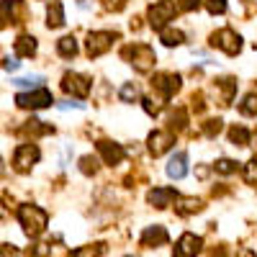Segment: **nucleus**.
Listing matches in <instances>:
<instances>
[{"label":"nucleus","instance_id":"nucleus-6","mask_svg":"<svg viewBox=\"0 0 257 257\" xmlns=\"http://www.w3.org/2000/svg\"><path fill=\"white\" fill-rule=\"evenodd\" d=\"M62 90L67 95H75V98H88V93H90V77L77 75V72H64Z\"/></svg>","mask_w":257,"mask_h":257},{"label":"nucleus","instance_id":"nucleus-41","mask_svg":"<svg viewBox=\"0 0 257 257\" xmlns=\"http://www.w3.org/2000/svg\"><path fill=\"white\" fill-rule=\"evenodd\" d=\"M237 257H257V254H254L252 249H239V252H237Z\"/></svg>","mask_w":257,"mask_h":257},{"label":"nucleus","instance_id":"nucleus-25","mask_svg":"<svg viewBox=\"0 0 257 257\" xmlns=\"http://www.w3.org/2000/svg\"><path fill=\"white\" fill-rule=\"evenodd\" d=\"M239 111H242L244 116H257V93L244 95V100L239 103Z\"/></svg>","mask_w":257,"mask_h":257},{"label":"nucleus","instance_id":"nucleus-18","mask_svg":"<svg viewBox=\"0 0 257 257\" xmlns=\"http://www.w3.org/2000/svg\"><path fill=\"white\" fill-rule=\"evenodd\" d=\"M13 49H16L18 57H34L36 54V39L34 36H18Z\"/></svg>","mask_w":257,"mask_h":257},{"label":"nucleus","instance_id":"nucleus-44","mask_svg":"<svg viewBox=\"0 0 257 257\" xmlns=\"http://www.w3.org/2000/svg\"><path fill=\"white\" fill-rule=\"evenodd\" d=\"M128 257H132V254H128Z\"/></svg>","mask_w":257,"mask_h":257},{"label":"nucleus","instance_id":"nucleus-30","mask_svg":"<svg viewBox=\"0 0 257 257\" xmlns=\"http://www.w3.org/2000/svg\"><path fill=\"white\" fill-rule=\"evenodd\" d=\"M216 173H221V175L237 173V162H234V160H219V162H216Z\"/></svg>","mask_w":257,"mask_h":257},{"label":"nucleus","instance_id":"nucleus-1","mask_svg":"<svg viewBox=\"0 0 257 257\" xmlns=\"http://www.w3.org/2000/svg\"><path fill=\"white\" fill-rule=\"evenodd\" d=\"M18 221H21V226H24L26 237L36 239V237H41V234H44V229H47V224H49V213H47L44 208L29 203V206H21V208H18Z\"/></svg>","mask_w":257,"mask_h":257},{"label":"nucleus","instance_id":"nucleus-5","mask_svg":"<svg viewBox=\"0 0 257 257\" xmlns=\"http://www.w3.org/2000/svg\"><path fill=\"white\" fill-rule=\"evenodd\" d=\"M211 44L219 47L221 52H226L229 57H234V54H239V49H242V36L237 31H231V29H221V31H216L211 36Z\"/></svg>","mask_w":257,"mask_h":257},{"label":"nucleus","instance_id":"nucleus-3","mask_svg":"<svg viewBox=\"0 0 257 257\" xmlns=\"http://www.w3.org/2000/svg\"><path fill=\"white\" fill-rule=\"evenodd\" d=\"M116 39H118V34H113V31H93L88 36V41H85V52H88V57H100L113 47Z\"/></svg>","mask_w":257,"mask_h":257},{"label":"nucleus","instance_id":"nucleus-28","mask_svg":"<svg viewBox=\"0 0 257 257\" xmlns=\"http://www.w3.org/2000/svg\"><path fill=\"white\" fill-rule=\"evenodd\" d=\"M118 95H121V100H123V103H134V100L139 98V88H137L134 82H126L123 88H121V93H118Z\"/></svg>","mask_w":257,"mask_h":257},{"label":"nucleus","instance_id":"nucleus-11","mask_svg":"<svg viewBox=\"0 0 257 257\" xmlns=\"http://www.w3.org/2000/svg\"><path fill=\"white\" fill-rule=\"evenodd\" d=\"M167 239H170L167 229H165V226H160V224H155V226H147V229H144V234H142V247L155 249V247L167 244Z\"/></svg>","mask_w":257,"mask_h":257},{"label":"nucleus","instance_id":"nucleus-12","mask_svg":"<svg viewBox=\"0 0 257 257\" xmlns=\"http://www.w3.org/2000/svg\"><path fill=\"white\" fill-rule=\"evenodd\" d=\"M173 144H175L173 132H152V134H149V152H152L155 157L165 155Z\"/></svg>","mask_w":257,"mask_h":257},{"label":"nucleus","instance_id":"nucleus-33","mask_svg":"<svg viewBox=\"0 0 257 257\" xmlns=\"http://www.w3.org/2000/svg\"><path fill=\"white\" fill-rule=\"evenodd\" d=\"M142 103H144V111H147L149 116H157V113H160V108H162L160 100H155V98H144Z\"/></svg>","mask_w":257,"mask_h":257},{"label":"nucleus","instance_id":"nucleus-38","mask_svg":"<svg viewBox=\"0 0 257 257\" xmlns=\"http://www.w3.org/2000/svg\"><path fill=\"white\" fill-rule=\"evenodd\" d=\"M0 257H18V249L13 244H0Z\"/></svg>","mask_w":257,"mask_h":257},{"label":"nucleus","instance_id":"nucleus-2","mask_svg":"<svg viewBox=\"0 0 257 257\" xmlns=\"http://www.w3.org/2000/svg\"><path fill=\"white\" fill-rule=\"evenodd\" d=\"M121 57L132 62L139 72H149V70L155 67V52H152V47H147V44L126 47V49L121 52Z\"/></svg>","mask_w":257,"mask_h":257},{"label":"nucleus","instance_id":"nucleus-35","mask_svg":"<svg viewBox=\"0 0 257 257\" xmlns=\"http://www.w3.org/2000/svg\"><path fill=\"white\" fill-rule=\"evenodd\" d=\"M52 252V247L49 244H36V247H31L29 249V257H47Z\"/></svg>","mask_w":257,"mask_h":257},{"label":"nucleus","instance_id":"nucleus-24","mask_svg":"<svg viewBox=\"0 0 257 257\" xmlns=\"http://www.w3.org/2000/svg\"><path fill=\"white\" fill-rule=\"evenodd\" d=\"M229 139H231L234 147H247L249 144V132H247V128H242V126H234L231 132H229Z\"/></svg>","mask_w":257,"mask_h":257},{"label":"nucleus","instance_id":"nucleus-36","mask_svg":"<svg viewBox=\"0 0 257 257\" xmlns=\"http://www.w3.org/2000/svg\"><path fill=\"white\" fill-rule=\"evenodd\" d=\"M198 6H201V0H180V3L175 6V8H180V11H198Z\"/></svg>","mask_w":257,"mask_h":257},{"label":"nucleus","instance_id":"nucleus-27","mask_svg":"<svg viewBox=\"0 0 257 257\" xmlns=\"http://www.w3.org/2000/svg\"><path fill=\"white\" fill-rule=\"evenodd\" d=\"M80 173H82V175H95V173H98V160H95L93 155L80 157Z\"/></svg>","mask_w":257,"mask_h":257},{"label":"nucleus","instance_id":"nucleus-26","mask_svg":"<svg viewBox=\"0 0 257 257\" xmlns=\"http://www.w3.org/2000/svg\"><path fill=\"white\" fill-rule=\"evenodd\" d=\"M24 132H29V134H54V126H44L41 121L31 118V121H26Z\"/></svg>","mask_w":257,"mask_h":257},{"label":"nucleus","instance_id":"nucleus-4","mask_svg":"<svg viewBox=\"0 0 257 257\" xmlns=\"http://www.w3.org/2000/svg\"><path fill=\"white\" fill-rule=\"evenodd\" d=\"M175 11L178 8L173 0H160V3H155L149 8V24H152V29H157V31L167 29V21H173Z\"/></svg>","mask_w":257,"mask_h":257},{"label":"nucleus","instance_id":"nucleus-13","mask_svg":"<svg viewBox=\"0 0 257 257\" xmlns=\"http://www.w3.org/2000/svg\"><path fill=\"white\" fill-rule=\"evenodd\" d=\"M98 152L105 160V165H118L123 160V147L116 144V142H108V139H100L98 142Z\"/></svg>","mask_w":257,"mask_h":257},{"label":"nucleus","instance_id":"nucleus-14","mask_svg":"<svg viewBox=\"0 0 257 257\" xmlns=\"http://www.w3.org/2000/svg\"><path fill=\"white\" fill-rule=\"evenodd\" d=\"M175 198H178V193L173 188H155V190H149V196H147V201L155 208H167Z\"/></svg>","mask_w":257,"mask_h":257},{"label":"nucleus","instance_id":"nucleus-7","mask_svg":"<svg viewBox=\"0 0 257 257\" xmlns=\"http://www.w3.org/2000/svg\"><path fill=\"white\" fill-rule=\"evenodd\" d=\"M16 103H18V108H47V105L54 103V98H52L49 90L39 88L34 93H18L16 95Z\"/></svg>","mask_w":257,"mask_h":257},{"label":"nucleus","instance_id":"nucleus-29","mask_svg":"<svg viewBox=\"0 0 257 257\" xmlns=\"http://www.w3.org/2000/svg\"><path fill=\"white\" fill-rule=\"evenodd\" d=\"M244 180L249 185H257V157H252L247 165H244Z\"/></svg>","mask_w":257,"mask_h":257},{"label":"nucleus","instance_id":"nucleus-15","mask_svg":"<svg viewBox=\"0 0 257 257\" xmlns=\"http://www.w3.org/2000/svg\"><path fill=\"white\" fill-rule=\"evenodd\" d=\"M167 175L173 180H183L188 175V155L185 152H178L175 157H170L167 162Z\"/></svg>","mask_w":257,"mask_h":257},{"label":"nucleus","instance_id":"nucleus-37","mask_svg":"<svg viewBox=\"0 0 257 257\" xmlns=\"http://www.w3.org/2000/svg\"><path fill=\"white\" fill-rule=\"evenodd\" d=\"M103 6L108 8V11H123V6H126V0H103Z\"/></svg>","mask_w":257,"mask_h":257},{"label":"nucleus","instance_id":"nucleus-9","mask_svg":"<svg viewBox=\"0 0 257 257\" xmlns=\"http://www.w3.org/2000/svg\"><path fill=\"white\" fill-rule=\"evenodd\" d=\"M152 88L167 100L170 95H175L180 90V75H175V72H157L152 77Z\"/></svg>","mask_w":257,"mask_h":257},{"label":"nucleus","instance_id":"nucleus-40","mask_svg":"<svg viewBox=\"0 0 257 257\" xmlns=\"http://www.w3.org/2000/svg\"><path fill=\"white\" fill-rule=\"evenodd\" d=\"M193 108H196V111H203V95H201V93L193 95Z\"/></svg>","mask_w":257,"mask_h":257},{"label":"nucleus","instance_id":"nucleus-19","mask_svg":"<svg viewBox=\"0 0 257 257\" xmlns=\"http://www.w3.org/2000/svg\"><path fill=\"white\" fill-rule=\"evenodd\" d=\"M47 24H49V29H59L62 24H64V8H62V3L59 0H52L49 3V8H47Z\"/></svg>","mask_w":257,"mask_h":257},{"label":"nucleus","instance_id":"nucleus-8","mask_svg":"<svg viewBox=\"0 0 257 257\" xmlns=\"http://www.w3.org/2000/svg\"><path fill=\"white\" fill-rule=\"evenodd\" d=\"M39 157H41V152H39V147H36V144H21V147L16 149L13 165H16L18 173H29V170L39 162Z\"/></svg>","mask_w":257,"mask_h":257},{"label":"nucleus","instance_id":"nucleus-32","mask_svg":"<svg viewBox=\"0 0 257 257\" xmlns=\"http://www.w3.org/2000/svg\"><path fill=\"white\" fill-rule=\"evenodd\" d=\"M206 8H208V13H226V0H206Z\"/></svg>","mask_w":257,"mask_h":257},{"label":"nucleus","instance_id":"nucleus-10","mask_svg":"<svg viewBox=\"0 0 257 257\" xmlns=\"http://www.w3.org/2000/svg\"><path fill=\"white\" fill-rule=\"evenodd\" d=\"M203 247V239L198 237V234H190L185 231L183 237L175 242V249H173V257H196Z\"/></svg>","mask_w":257,"mask_h":257},{"label":"nucleus","instance_id":"nucleus-43","mask_svg":"<svg viewBox=\"0 0 257 257\" xmlns=\"http://www.w3.org/2000/svg\"><path fill=\"white\" fill-rule=\"evenodd\" d=\"M254 142H257V139H254ZM254 147H257V144H254Z\"/></svg>","mask_w":257,"mask_h":257},{"label":"nucleus","instance_id":"nucleus-34","mask_svg":"<svg viewBox=\"0 0 257 257\" xmlns=\"http://www.w3.org/2000/svg\"><path fill=\"white\" fill-rule=\"evenodd\" d=\"M203 132H206L208 137H213V134H219V132H221V118H211V121H206V126H203Z\"/></svg>","mask_w":257,"mask_h":257},{"label":"nucleus","instance_id":"nucleus-23","mask_svg":"<svg viewBox=\"0 0 257 257\" xmlns=\"http://www.w3.org/2000/svg\"><path fill=\"white\" fill-rule=\"evenodd\" d=\"M103 252H105V244L103 242H95V244H85V247L75 249L72 257H100Z\"/></svg>","mask_w":257,"mask_h":257},{"label":"nucleus","instance_id":"nucleus-21","mask_svg":"<svg viewBox=\"0 0 257 257\" xmlns=\"http://www.w3.org/2000/svg\"><path fill=\"white\" fill-rule=\"evenodd\" d=\"M57 52H59L62 57L72 59V57L77 54V41H75V36H62V39L57 41Z\"/></svg>","mask_w":257,"mask_h":257},{"label":"nucleus","instance_id":"nucleus-22","mask_svg":"<svg viewBox=\"0 0 257 257\" xmlns=\"http://www.w3.org/2000/svg\"><path fill=\"white\" fill-rule=\"evenodd\" d=\"M183 31L180 29H162L160 31V41L165 47H178V44H183Z\"/></svg>","mask_w":257,"mask_h":257},{"label":"nucleus","instance_id":"nucleus-31","mask_svg":"<svg viewBox=\"0 0 257 257\" xmlns=\"http://www.w3.org/2000/svg\"><path fill=\"white\" fill-rule=\"evenodd\" d=\"M44 82V77H21V80H13L16 88H39Z\"/></svg>","mask_w":257,"mask_h":257},{"label":"nucleus","instance_id":"nucleus-39","mask_svg":"<svg viewBox=\"0 0 257 257\" xmlns=\"http://www.w3.org/2000/svg\"><path fill=\"white\" fill-rule=\"evenodd\" d=\"M3 67H6L8 72H16V70L21 67V62H16V59H6V62H3Z\"/></svg>","mask_w":257,"mask_h":257},{"label":"nucleus","instance_id":"nucleus-42","mask_svg":"<svg viewBox=\"0 0 257 257\" xmlns=\"http://www.w3.org/2000/svg\"><path fill=\"white\" fill-rule=\"evenodd\" d=\"M3 170H6V167H3V160H0V175H3Z\"/></svg>","mask_w":257,"mask_h":257},{"label":"nucleus","instance_id":"nucleus-20","mask_svg":"<svg viewBox=\"0 0 257 257\" xmlns=\"http://www.w3.org/2000/svg\"><path fill=\"white\" fill-rule=\"evenodd\" d=\"M216 88L221 90V100H224V105H229V103H231V95L237 93V80H234V77H224V80L216 82Z\"/></svg>","mask_w":257,"mask_h":257},{"label":"nucleus","instance_id":"nucleus-17","mask_svg":"<svg viewBox=\"0 0 257 257\" xmlns=\"http://www.w3.org/2000/svg\"><path fill=\"white\" fill-rule=\"evenodd\" d=\"M175 203H178L175 211L180 213V216H190V213H198V211L203 208V201H201V198H193V196H188V198H185V196H178Z\"/></svg>","mask_w":257,"mask_h":257},{"label":"nucleus","instance_id":"nucleus-16","mask_svg":"<svg viewBox=\"0 0 257 257\" xmlns=\"http://www.w3.org/2000/svg\"><path fill=\"white\" fill-rule=\"evenodd\" d=\"M0 13L11 24H21V18H24V0H3L0 3Z\"/></svg>","mask_w":257,"mask_h":257}]
</instances>
